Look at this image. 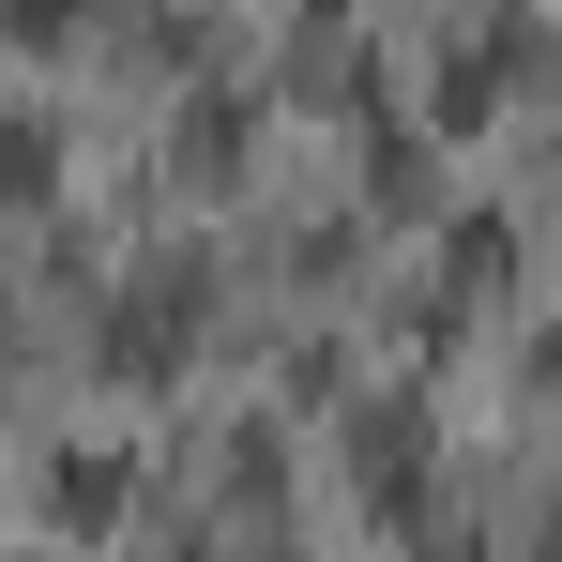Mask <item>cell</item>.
<instances>
[{
    "instance_id": "obj_2",
    "label": "cell",
    "mask_w": 562,
    "mask_h": 562,
    "mask_svg": "<svg viewBox=\"0 0 562 562\" xmlns=\"http://www.w3.org/2000/svg\"><path fill=\"white\" fill-rule=\"evenodd\" d=\"M61 15H92V0H15V31H61Z\"/></svg>"
},
{
    "instance_id": "obj_1",
    "label": "cell",
    "mask_w": 562,
    "mask_h": 562,
    "mask_svg": "<svg viewBox=\"0 0 562 562\" xmlns=\"http://www.w3.org/2000/svg\"><path fill=\"white\" fill-rule=\"evenodd\" d=\"M46 517H122V471H106V457L92 471H46Z\"/></svg>"
}]
</instances>
